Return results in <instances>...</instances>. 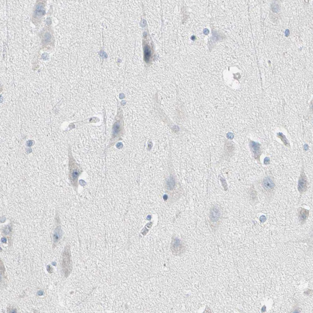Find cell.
I'll list each match as a JSON object with an SVG mask.
<instances>
[{"mask_svg":"<svg viewBox=\"0 0 313 313\" xmlns=\"http://www.w3.org/2000/svg\"><path fill=\"white\" fill-rule=\"evenodd\" d=\"M73 159L69 156V179L72 186L75 188L77 187L78 178L79 175L80 171L76 167Z\"/></svg>","mask_w":313,"mask_h":313,"instance_id":"obj_1","label":"cell"},{"mask_svg":"<svg viewBox=\"0 0 313 313\" xmlns=\"http://www.w3.org/2000/svg\"><path fill=\"white\" fill-rule=\"evenodd\" d=\"M70 251L69 248H65L64 253L62 265L64 271L66 275H68L70 272V270H71V269L70 268V267H71V266H70L71 263L70 262Z\"/></svg>","mask_w":313,"mask_h":313,"instance_id":"obj_2","label":"cell"},{"mask_svg":"<svg viewBox=\"0 0 313 313\" xmlns=\"http://www.w3.org/2000/svg\"><path fill=\"white\" fill-rule=\"evenodd\" d=\"M308 181L307 176L304 172V170H302L300 177L298 181V189L300 193L305 192L307 189Z\"/></svg>","mask_w":313,"mask_h":313,"instance_id":"obj_3","label":"cell"},{"mask_svg":"<svg viewBox=\"0 0 313 313\" xmlns=\"http://www.w3.org/2000/svg\"><path fill=\"white\" fill-rule=\"evenodd\" d=\"M262 185L265 189L269 192L273 190L275 187V183L270 177L265 178L263 179Z\"/></svg>","mask_w":313,"mask_h":313,"instance_id":"obj_4","label":"cell"},{"mask_svg":"<svg viewBox=\"0 0 313 313\" xmlns=\"http://www.w3.org/2000/svg\"><path fill=\"white\" fill-rule=\"evenodd\" d=\"M144 59L146 62L148 63L151 59L152 53L150 47L147 44H144Z\"/></svg>","mask_w":313,"mask_h":313,"instance_id":"obj_5","label":"cell"},{"mask_svg":"<svg viewBox=\"0 0 313 313\" xmlns=\"http://www.w3.org/2000/svg\"><path fill=\"white\" fill-rule=\"evenodd\" d=\"M309 212L308 210L305 209V208H301L299 211L298 216L299 219L301 222L305 221L307 220L309 216Z\"/></svg>","mask_w":313,"mask_h":313,"instance_id":"obj_6","label":"cell"},{"mask_svg":"<svg viewBox=\"0 0 313 313\" xmlns=\"http://www.w3.org/2000/svg\"><path fill=\"white\" fill-rule=\"evenodd\" d=\"M220 216L219 210L216 208H214L211 210L210 218L212 221H215L218 220Z\"/></svg>","mask_w":313,"mask_h":313,"instance_id":"obj_7","label":"cell"},{"mask_svg":"<svg viewBox=\"0 0 313 313\" xmlns=\"http://www.w3.org/2000/svg\"><path fill=\"white\" fill-rule=\"evenodd\" d=\"M175 184V182L174 177L171 176L168 179L167 181V187L169 190H172L174 188Z\"/></svg>","mask_w":313,"mask_h":313,"instance_id":"obj_8","label":"cell"},{"mask_svg":"<svg viewBox=\"0 0 313 313\" xmlns=\"http://www.w3.org/2000/svg\"><path fill=\"white\" fill-rule=\"evenodd\" d=\"M61 236V229L59 227H57L54 234V241L55 242H57L60 240Z\"/></svg>","mask_w":313,"mask_h":313,"instance_id":"obj_9","label":"cell"},{"mask_svg":"<svg viewBox=\"0 0 313 313\" xmlns=\"http://www.w3.org/2000/svg\"><path fill=\"white\" fill-rule=\"evenodd\" d=\"M45 42H48L50 41L51 38V36L49 33H46V34L45 35Z\"/></svg>","mask_w":313,"mask_h":313,"instance_id":"obj_10","label":"cell"},{"mask_svg":"<svg viewBox=\"0 0 313 313\" xmlns=\"http://www.w3.org/2000/svg\"><path fill=\"white\" fill-rule=\"evenodd\" d=\"M264 219L265 220H266V218L265 216H263L260 218V220L262 222H263L265 221V220H264Z\"/></svg>","mask_w":313,"mask_h":313,"instance_id":"obj_11","label":"cell"}]
</instances>
